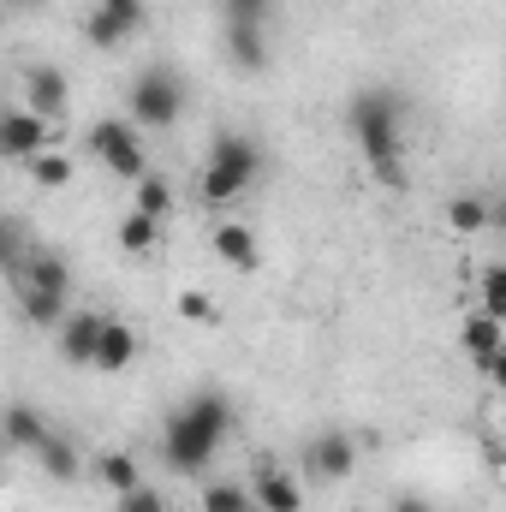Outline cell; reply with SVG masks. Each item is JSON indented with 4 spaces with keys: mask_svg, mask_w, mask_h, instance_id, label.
Instances as JSON below:
<instances>
[{
    "mask_svg": "<svg viewBox=\"0 0 506 512\" xmlns=\"http://www.w3.org/2000/svg\"><path fill=\"white\" fill-rule=\"evenodd\" d=\"M227 429H233V399L215 393V387H203V393H191V399L167 417V429H161V459H167L179 477H203V471L215 465Z\"/></svg>",
    "mask_w": 506,
    "mask_h": 512,
    "instance_id": "6da1fadb",
    "label": "cell"
},
{
    "mask_svg": "<svg viewBox=\"0 0 506 512\" xmlns=\"http://www.w3.org/2000/svg\"><path fill=\"white\" fill-rule=\"evenodd\" d=\"M346 131H352V143L364 149V161H370V173H376L381 185H399V179H405V173H399V155H405V102H399L393 90H364V96H352Z\"/></svg>",
    "mask_w": 506,
    "mask_h": 512,
    "instance_id": "7a4b0ae2",
    "label": "cell"
},
{
    "mask_svg": "<svg viewBox=\"0 0 506 512\" xmlns=\"http://www.w3.org/2000/svg\"><path fill=\"white\" fill-rule=\"evenodd\" d=\"M262 167H268V155H262V143H256V137H245V131H221V137H215V149H209L203 197H209V203H233L251 179H262Z\"/></svg>",
    "mask_w": 506,
    "mask_h": 512,
    "instance_id": "3957f363",
    "label": "cell"
},
{
    "mask_svg": "<svg viewBox=\"0 0 506 512\" xmlns=\"http://www.w3.org/2000/svg\"><path fill=\"white\" fill-rule=\"evenodd\" d=\"M185 102H191V90H185V78L173 72V66H149V72H137V84H131V126H149V131H167L179 114H185Z\"/></svg>",
    "mask_w": 506,
    "mask_h": 512,
    "instance_id": "277c9868",
    "label": "cell"
},
{
    "mask_svg": "<svg viewBox=\"0 0 506 512\" xmlns=\"http://www.w3.org/2000/svg\"><path fill=\"white\" fill-rule=\"evenodd\" d=\"M90 149H96L102 167L120 173V179H143V167H149L143 137H137V126H126V120H102V126L90 131Z\"/></svg>",
    "mask_w": 506,
    "mask_h": 512,
    "instance_id": "5b68a950",
    "label": "cell"
},
{
    "mask_svg": "<svg viewBox=\"0 0 506 512\" xmlns=\"http://www.w3.org/2000/svg\"><path fill=\"white\" fill-rule=\"evenodd\" d=\"M352 465H358V441H352L346 429L310 435V447H304V471H310L316 483H346V477H352Z\"/></svg>",
    "mask_w": 506,
    "mask_h": 512,
    "instance_id": "8992f818",
    "label": "cell"
},
{
    "mask_svg": "<svg viewBox=\"0 0 506 512\" xmlns=\"http://www.w3.org/2000/svg\"><path fill=\"white\" fill-rule=\"evenodd\" d=\"M137 24H143V0H96L84 36L90 48H120L126 36H137Z\"/></svg>",
    "mask_w": 506,
    "mask_h": 512,
    "instance_id": "52a82bcc",
    "label": "cell"
},
{
    "mask_svg": "<svg viewBox=\"0 0 506 512\" xmlns=\"http://www.w3.org/2000/svg\"><path fill=\"white\" fill-rule=\"evenodd\" d=\"M48 149V120L30 108H0V161H30Z\"/></svg>",
    "mask_w": 506,
    "mask_h": 512,
    "instance_id": "ba28073f",
    "label": "cell"
},
{
    "mask_svg": "<svg viewBox=\"0 0 506 512\" xmlns=\"http://www.w3.org/2000/svg\"><path fill=\"white\" fill-rule=\"evenodd\" d=\"M459 340H465V352H471V358H477V364H483L495 382H501V370H506V358H501V352H506L501 316H483V310H471V316L459 322Z\"/></svg>",
    "mask_w": 506,
    "mask_h": 512,
    "instance_id": "9c48e42d",
    "label": "cell"
},
{
    "mask_svg": "<svg viewBox=\"0 0 506 512\" xmlns=\"http://www.w3.org/2000/svg\"><path fill=\"white\" fill-rule=\"evenodd\" d=\"M24 108L36 120H60L66 114V78H60V66H30L24 72Z\"/></svg>",
    "mask_w": 506,
    "mask_h": 512,
    "instance_id": "30bf717a",
    "label": "cell"
},
{
    "mask_svg": "<svg viewBox=\"0 0 506 512\" xmlns=\"http://www.w3.org/2000/svg\"><path fill=\"white\" fill-rule=\"evenodd\" d=\"M251 501L256 507H268V512H304V489H298V477H286L274 459H262V465H256Z\"/></svg>",
    "mask_w": 506,
    "mask_h": 512,
    "instance_id": "8fae6325",
    "label": "cell"
},
{
    "mask_svg": "<svg viewBox=\"0 0 506 512\" xmlns=\"http://www.w3.org/2000/svg\"><path fill=\"white\" fill-rule=\"evenodd\" d=\"M96 340H102V316H96V310L60 316V358H66V364H90V358H96Z\"/></svg>",
    "mask_w": 506,
    "mask_h": 512,
    "instance_id": "7c38bea8",
    "label": "cell"
},
{
    "mask_svg": "<svg viewBox=\"0 0 506 512\" xmlns=\"http://www.w3.org/2000/svg\"><path fill=\"white\" fill-rule=\"evenodd\" d=\"M0 435H6V447L36 453V447L48 441V417H42L36 405H6V411H0Z\"/></svg>",
    "mask_w": 506,
    "mask_h": 512,
    "instance_id": "4fadbf2b",
    "label": "cell"
},
{
    "mask_svg": "<svg viewBox=\"0 0 506 512\" xmlns=\"http://www.w3.org/2000/svg\"><path fill=\"white\" fill-rule=\"evenodd\" d=\"M12 274H18V286H36V292H60V298H66V286H72V268H66V262H60L54 251H30L24 262H18V268H12Z\"/></svg>",
    "mask_w": 506,
    "mask_h": 512,
    "instance_id": "5bb4252c",
    "label": "cell"
},
{
    "mask_svg": "<svg viewBox=\"0 0 506 512\" xmlns=\"http://www.w3.org/2000/svg\"><path fill=\"white\" fill-rule=\"evenodd\" d=\"M227 54L239 72H268V30L262 24H227Z\"/></svg>",
    "mask_w": 506,
    "mask_h": 512,
    "instance_id": "9a60e30c",
    "label": "cell"
},
{
    "mask_svg": "<svg viewBox=\"0 0 506 512\" xmlns=\"http://www.w3.org/2000/svg\"><path fill=\"white\" fill-rule=\"evenodd\" d=\"M131 358H137V334H131L126 322H108L102 316V340H96V370H126Z\"/></svg>",
    "mask_w": 506,
    "mask_h": 512,
    "instance_id": "2e32d148",
    "label": "cell"
},
{
    "mask_svg": "<svg viewBox=\"0 0 506 512\" xmlns=\"http://www.w3.org/2000/svg\"><path fill=\"white\" fill-rule=\"evenodd\" d=\"M215 256H221L227 268H256V233L239 227V221H221V227H215Z\"/></svg>",
    "mask_w": 506,
    "mask_h": 512,
    "instance_id": "e0dca14e",
    "label": "cell"
},
{
    "mask_svg": "<svg viewBox=\"0 0 506 512\" xmlns=\"http://www.w3.org/2000/svg\"><path fill=\"white\" fill-rule=\"evenodd\" d=\"M36 459H42V471H48L54 483H72L78 465H84V459H78V441H66V435H54V429H48V441L36 447Z\"/></svg>",
    "mask_w": 506,
    "mask_h": 512,
    "instance_id": "ac0fdd59",
    "label": "cell"
},
{
    "mask_svg": "<svg viewBox=\"0 0 506 512\" xmlns=\"http://www.w3.org/2000/svg\"><path fill=\"white\" fill-rule=\"evenodd\" d=\"M18 316H24V322H60V316H66V298H60V292L18 286Z\"/></svg>",
    "mask_w": 506,
    "mask_h": 512,
    "instance_id": "d6986e66",
    "label": "cell"
},
{
    "mask_svg": "<svg viewBox=\"0 0 506 512\" xmlns=\"http://www.w3.org/2000/svg\"><path fill=\"white\" fill-rule=\"evenodd\" d=\"M30 251H36V245H30V227H24L18 215H0V268H18Z\"/></svg>",
    "mask_w": 506,
    "mask_h": 512,
    "instance_id": "ffe728a7",
    "label": "cell"
},
{
    "mask_svg": "<svg viewBox=\"0 0 506 512\" xmlns=\"http://www.w3.org/2000/svg\"><path fill=\"white\" fill-rule=\"evenodd\" d=\"M24 167H30V179H36L42 191H60V185L72 179V161H66L60 149H42V155H30Z\"/></svg>",
    "mask_w": 506,
    "mask_h": 512,
    "instance_id": "44dd1931",
    "label": "cell"
},
{
    "mask_svg": "<svg viewBox=\"0 0 506 512\" xmlns=\"http://www.w3.org/2000/svg\"><path fill=\"white\" fill-rule=\"evenodd\" d=\"M137 215H149L155 227L173 215V191H167V179H149V173L137 179Z\"/></svg>",
    "mask_w": 506,
    "mask_h": 512,
    "instance_id": "7402d4cb",
    "label": "cell"
},
{
    "mask_svg": "<svg viewBox=\"0 0 506 512\" xmlns=\"http://www.w3.org/2000/svg\"><path fill=\"white\" fill-rule=\"evenodd\" d=\"M447 221H453V233H483V227L495 221V209H489L483 197H453V203H447Z\"/></svg>",
    "mask_w": 506,
    "mask_h": 512,
    "instance_id": "603a6c76",
    "label": "cell"
},
{
    "mask_svg": "<svg viewBox=\"0 0 506 512\" xmlns=\"http://www.w3.org/2000/svg\"><path fill=\"white\" fill-rule=\"evenodd\" d=\"M203 512H256L251 489H239V483H209L203 489Z\"/></svg>",
    "mask_w": 506,
    "mask_h": 512,
    "instance_id": "cb8c5ba5",
    "label": "cell"
},
{
    "mask_svg": "<svg viewBox=\"0 0 506 512\" xmlns=\"http://www.w3.org/2000/svg\"><path fill=\"white\" fill-rule=\"evenodd\" d=\"M102 483H108L114 495L137 489V483H143V477H137V459H131V453H102Z\"/></svg>",
    "mask_w": 506,
    "mask_h": 512,
    "instance_id": "d4e9b609",
    "label": "cell"
},
{
    "mask_svg": "<svg viewBox=\"0 0 506 512\" xmlns=\"http://www.w3.org/2000/svg\"><path fill=\"white\" fill-rule=\"evenodd\" d=\"M120 245H126L131 256H149V251H155V221L131 209L126 221H120Z\"/></svg>",
    "mask_w": 506,
    "mask_h": 512,
    "instance_id": "484cf974",
    "label": "cell"
},
{
    "mask_svg": "<svg viewBox=\"0 0 506 512\" xmlns=\"http://www.w3.org/2000/svg\"><path fill=\"white\" fill-rule=\"evenodd\" d=\"M221 12H227V24H262V30H268L274 0H221Z\"/></svg>",
    "mask_w": 506,
    "mask_h": 512,
    "instance_id": "4316f807",
    "label": "cell"
},
{
    "mask_svg": "<svg viewBox=\"0 0 506 512\" xmlns=\"http://www.w3.org/2000/svg\"><path fill=\"white\" fill-rule=\"evenodd\" d=\"M483 316H506V268H489L483 274V304H477Z\"/></svg>",
    "mask_w": 506,
    "mask_h": 512,
    "instance_id": "83f0119b",
    "label": "cell"
},
{
    "mask_svg": "<svg viewBox=\"0 0 506 512\" xmlns=\"http://www.w3.org/2000/svg\"><path fill=\"white\" fill-rule=\"evenodd\" d=\"M114 512H167V501H161L149 483H137V489H126V495L114 501Z\"/></svg>",
    "mask_w": 506,
    "mask_h": 512,
    "instance_id": "f1b7e54d",
    "label": "cell"
},
{
    "mask_svg": "<svg viewBox=\"0 0 506 512\" xmlns=\"http://www.w3.org/2000/svg\"><path fill=\"white\" fill-rule=\"evenodd\" d=\"M179 316H185V322H215L209 292H179Z\"/></svg>",
    "mask_w": 506,
    "mask_h": 512,
    "instance_id": "f546056e",
    "label": "cell"
},
{
    "mask_svg": "<svg viewBox=\"0 0 506 512\" xmlns=\"http://www.w3.org/2000/svg\"><path fill=\"white\" fill-rule=\"evenodd\" d=\"M393 512H435V507H429L423 495H399V501H393Z\"/></svg>",
    "mask_w": 506,
    "mask_h": 512,
    "instance_id": "4dcf8cb0",
    "label": "cell"
},
{
    "mask_svg": "<svg viewBox=\"0 0 506 512\" xmlns=\"http://www.w3.org/2000/svg\"><path fill=\"white\" fill-rule=\"evenodd\" d=\"M6 6H18V12H30V6H48V0H6Z\"/></svg>",
    "mask_w": 506,
    "mask_h": 512,
    "instance_id": "1f68e13d",
    "label": "cell"
},
{
    "mask_svg": "<svg viewBox=\"0 0 506 512\" xmlns=\"http://www.w3.org/2000/svg\"><path fill=\"white\" fill-rule=\"evenodd\" d=\"M0 453H6V435H0Z\"/></svg>",
    "mask_w": 506,
    "mask_h": 512,
    "instance_id": "d6a6232c",
    "label": "cell"
}]
</instances>
